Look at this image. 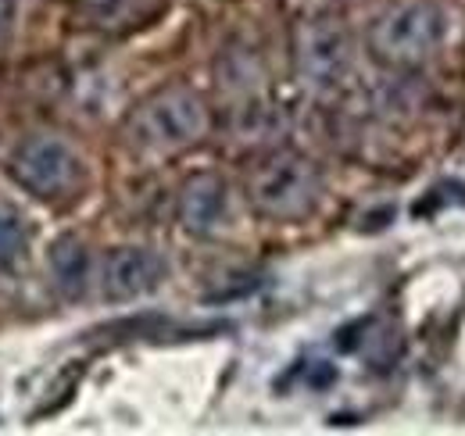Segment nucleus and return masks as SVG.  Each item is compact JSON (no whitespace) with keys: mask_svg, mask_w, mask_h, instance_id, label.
<instances>
[{"mask_svg":"<svg viewBox=\"0 0 465 436\" xmlns=\"http://www.w3.org/2000/svg\"><path fill=\"white\" fill-rule=\"evenodd\" d=\"M212 129L208 104L197 90L173 83L143 97L125 118V144L147 158H169L201 144Z\"/></svg>","mask_w":465,"mask_h":436,"instance_id":"obj_1","label":"nucleus"},{"mask_svg":"<svg viewBox=\"0 0 465 436\" xmlns=\"http://www.w3.org/2000/svg\"><path fill=\"white\" fill-rule=\"evenodd\" d=\"M451 29L437 0H398L369 25V51L387 68H419L444 47Z\"/></svg>","mask_w":465,"mask_h":436,"instance_id":"obj_2","label":"nucleus"},{"mask_svg":"<svg viewBox=\"0 0 465 436\" xmlns=\"http://www.w3.org/2000/svg\"><path fill=\"white\" fill-rule=\"evenodd\" d=\"M322 197L319 164L297 151H272L247 172V201L272 222H297L315 212Z\"/></svg>","mask_w":465,"mask_h":436,"instance_id":"obj_3","label":"nucleus"},{"mask_svg":"<svg viewBox=\"0 0 465 436\" xmlns=\"http://www.w3.org/2000/svg\"><path fill=\"white\" fill-rule=\"evenodd\" d=\"M354 61V47H351L348 25L333 15H315L297 22L293 29V68L297 79L308 90L330 94L337 90L351 72Z\"/></svg>","mask_w":465,"mask_h":436,"instance_id":"obj_4","label":"nucleus"},{"mask_svg":"<svg viewBox=\"0 0 465 436\" xmlns=\"http://www.w3.org/2000/svg\"><path fill=\"white\" fill-rule=\"evenodd\" d=\"M11 179L33 197L61 201L83 186V162L61 136H29L7 162Z\"/></svg>","mask_w":465,"mask_h":436,"instance_id":"obj_5","label":"nucleus"},{"mask_svg":"<svg viewBox=\"0 0 465 436\" xmlns=\"http://www.w3.org/2000/svg\"><path fill=\"white\" fill-rule=\"evenodd\" d=\"M162 279L165 262L147 247H115L101 265V290L108 301H136L158 290Z\"/></svg>","mask_w":465,"mask_h":436,"instance_id":"obj_6","label":"nucleus"},{"mask_svg":"<svg viewBox=\"0 0 465 436\" xmlns=\"http://www.w3.org/2000/svg\"><path fill=\"white\" fill-rule=\"evenodd\" d=\"M230 222V186L219 175H193L179 190V225L193 236H215Z\"/></svg>","mask_w":465,"mask_h":436,"instance_id":"obj_7","label":"nucleus"},{"mask_svg":"<svg viewBox=\"0 0 465 436\" xmlns=\"http://www.w3.org/2000/svg\"><path fill=\"white\" fill-rule=\"evenodd\" d=\"M51 275L58 282L64 293H79L90 279V254L79 240L64 236L51 247Z\"/></svg>","mask_w":465,"mask_h":436,"instance_id":"obj_8","label":"nucleus"},{"mask_svg":"<svg viewBox=\"0 0 465 436\" xmlns=\"http://www.w3.org/2000/svg\"><path fill=\"white\" fill-rule=\"evenodd\" d=\"M147 0H83V18L94 29H125L143 15Z\"/></svg>","mask_w":465,"mask_h":436,"instance_id":"obj_9","label":"nucleus"},{"mask_svg":"<svg viewBox=\"0 0 465 436\" xmlns=\"http://www.w3.org/2000/svg\"><path fill=\"white\" fill-rule=\"evenodd\" d=\"M25 251V229L15 212L0 208V269H11Z\"/></svg>","mask_w":465,"mask_h":436,"instance_id":"obj_10","label":"nucleus"},{"mask_svg":"<svg viewBox=\"0 0 465 436\" xmlns=\"http://www.w3.org/2000/svg\"><path fill=\"white\" fill-rule=\"evenodd\" d=\"M15 0H0V40L11 33V22H15Z\"/></svg>","mask_w":465,"mask_h":436,"instance_id":"obj_11","label":"nucleus"}]
</instances>
